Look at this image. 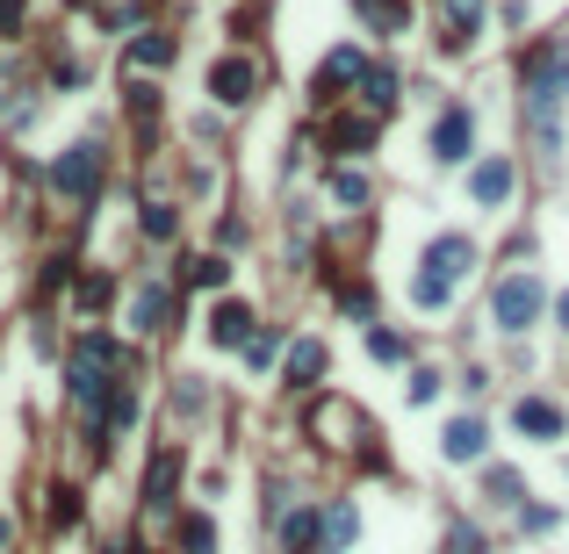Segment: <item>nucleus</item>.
Segmentation results:
<instances>
[{
    "instance_id": "9d476101",
    "label": "nucleus",
    "mask_w": 569,
    "mask_h": 554,
    "mask_svg": "<svg viewBox=\"0 0 569 554\" xmlns=\"http://www.w3.org/2000/svg\"><path fill=\"white\" fill-rule=\"evenodd\" d=\"M346 80H368V58L353 51V44H346V51H332V58H325V72H317V102H332V94H339Z\"/></svg>"
},
{
    "instance_id": "0eeeda50",
    "label": "nucleus",
    "mask_w": 569,
    "mask_h": 554,
    "mask_svg": "<svg viewBox=\"0 0 569 554\" xmlns=\"http://www.w3.org/2000/svg\"><path fill=\"white\" fill-rule=\"evenodd\" d=\"M468 267H476V245H468V231H440V238L426 245V274H440V281H462Z\"/></svg>"
},
{
    "instance_id": "a878e982",
    "label": "nucleus",
    "mask_w": 569,
    "mask_h": 554,
    "mask_svg": "<svg viewBox=\"0 0 569 554\" xmlns=\"http://www.w3.org/2000/svg\"><path fill=\"white\" fill-rule=\"evenodd\" d=\"M173 468H181V461H173V453H159V461H152V483H144V497H152L159 511H166V497H173Z\"/></svg>"
},
{
    "instance_id": "473e14b6",
    "label": "nucleus",
    "mask_w": 569,
    "mask_h": 554,
    "mask_svg": "<svg viewBox=\"0 0 569 554\" xmlns=\"http://www.w3.org/2000/svg\"><path fill=\"white\" fill-rule=\"evenodd\" d=\"M448 554H484V533H468V526H454V533H448Z\"/></svg>"
},
{
    "instance_id": "c85d7f7f",
    "label": "nucleus",
    "mask_w": 569,
    "mask_h": 554,
    "mask_svg": "<svg viewBox=\"0 0 569 554\" xmlns=\"http://www.w3.org/2000/svg\"><path fill=\"white\" fill-rule=\"evenodd\" d=\"M51 526H80V490H51Z\"/></svg>"
},
{
    "instance_id": "f257e3e1",
    "label": "nucleus",
    "mask_w": 569,
    "mask_h": 554,
    "mask_svg": "<svg viewBox=\"0 0 569 554\" xmlns=\"http://www.w3.org/2000/svg\"><path fill=\"white\" fill-rule=\"evenodd\" d=\"M562 102H569V44H548L526 66V122H534L541 152L562 144Z\"/></svg>"
},
{
    "instance_id": "9b49d317",
    "label": "nucleus",
    "mask_w": 569,
    "mask_h": 554,
    "mask_svg": "<svg viewBox=\"0 0 569 554\" xmlns=\"http://www.w3.org/2000/svg\"><path fill=\"white\" fill-rule=\"evenodd\" d=\"M468 195H476L484 209H498L504 195H512V158H484V166L468 174Z\"/></svg>"
},
{
    "instance_id": "393cba45",
    "label": "nucleus",
    "mask_w": 569,
    "mask_h": 554,
    "mask_svg": "<svg viewBox=\"0 0 569 554\" xmlns=\"http://www.w3.org/2000/svg\"><path fill=\"white\" fill-rule=\"evenodd\" d=\"M173 231H181V216H173V202H144V238H159V245H166Z\"/></svg>"
},
{
    "instance_id": "7c9ffc66",
    "label": "nucleus",
    "mask_w": 569,
    "mask_h": 554,
    "mask_svg": "<svg viewBox=\"0 0 569 554\" xmlns=\"http://www.w3.org/2000/svg\"><path fill=\"white\" fill-rule=\"evenodd\" d=\"M368 353H375V361H404V339L397 331H368Z\"/></svg>"
},
{
    "instance_id": "cd10ccee",
    "label": "nucleus",
    "mask_w": 569,
    "mask_h": 554,
    "mask_svg": "<svg viewBox=\"0 0 569 554\" xmlns=\"http://www.w3.org/2000/svg\"><path fill=\"white\" fill-rule=\"evenodd\" d=\"M159 317H166V288H144L138 295V331H159Z\"/></svg>"
},
{
    "instance_id": "6e6552de",
    "label": "nucleus",
    "mask_w": 569,
    "mask_h": 554,
    "mask_svg": "<svg viewBox=\"0 0 569 554\" xmlns=\"http://www.w3.org/2000/svg\"><path fill=\"white\" fill-rule=\"evenodd\" d=\"M253 87H259L253 58H217V66H209V94H217V102H224V108L253 102Z\"/></svg>"
},
{
    "instance_id": "bb28decb",
    "label": "nucleus",
    "mask_w": 569,
    "mask_h": 554,
    "mask_svg": "<svg viewBox=\"0 0 569 554\" xmlns=\"http://www.w3.org/2000/svg\"><path fill=\"white\" fill-rule=\"evenodd\" d=\"M224 281H231V267L217 260V252H209V260H195V267H188V288H224Z\"/></svg>"
},
{
    "instance_id": "6ab92c4d",
    "label": "nucleus",
    "mask_w": 569,
    "mask_h": 554,
    "mask_svg": "<svg viewBox=\"0 0 569 554\" xmlns=\"http://www.w3.org/2000/svg\"><path fill=\"white\" fill-rule=\"evenodd\" d=\"M361 102L375 108V116H382V108H397V72H390V66H368V80H361Z\"/></svg>"
},
{
    "instance_id": "1a4fd4ad",
    "label": "nucleus",
    "mask_w": 569,
    "mask_h": 554,
    "mask_svg": "<svg viewBox=\"0 0 569 554\" xmlns=\"http://www.w3.org/2000/svg\"><path fill=\"white\" fill-rule=\"evenodd\" d=\"M512 425H519V433H534V439H562V403L519 397V403H512Z\"/></svg>"
},
{
    "instance_id": "dca6fc26",
    "label": "nucleus",
    "mask_w": 569,
    "mask_h": 554,
    "mask_svg": "<svg viewBox=\"0 0 569 554\" xmlns=\"http://www.w3.org/2000/svg\"><path fill=\"white\" fill-rule=\"evenodd\" d=\"M123 58H130V66H144V72H159V66H173V58H181V44H173L166 30H144Z\"/></svg>"
},
{
    "instance_id": "412c9836",
    "label": "nucleus",
    "mask_w": 569,
    "mask_h": 554,
    "mask_svg": "<svg viewBox=\"0 0 569 554\" xmlns=\"http://www.w3.org/2000/svg\"><path fill=\"white\" fill-rule=\"evenodd\" d=\"M325 375V346H317V339H295L289 346V381H317Z\"/></svg>"
},
{
    "instance_id": "2f4dec72",
    "label": "nucleus",
    "mask_w": 569,
    "mask_h": 554,
    "mask_svg": "<svg viewBox=\"0 0 569 554\" xmlns=\"http://www.w3.org/2000/svg\"><path fill=\"white\" fill-rule=\"evenodd\" d=\"M102 303H108V274H86L80 281V310H102Z\"/></svg>"
},
{
    "instance_id": "72a5a7b5",
    "label": "nucleus",
    "mask_w": 569,
    "mask_h": 554,
    "mask_svg": "<svg viewBox=\"0 0 569 554\" xmlns=\"http://www.w3.org/2000/svg\"><path fill=\"white\" fill-rule=\"evenodd\" d=\"M339 303H346V310H353V317H368V310H375V295H368L361 281H353V288H339Z\"/></svg>"
},
{
    "instance_id": "4c0bfd02",
    "label": "nucleus",
    "mask_w": 569,
    "mask_h": 554,
    "mask_svg": "<svg viewBox=\"0 0 569 554\" xmlns=\"http://www.w3.org/2000/svg\"><path fill=\"white\" fill-rule=\"evenodd\" d=\"M0 547H15V519H0Z\"/></svg>"
},
{
    "instance_id": "f8f14e48",
    "label": "nucleus",
    "mask_w": 569,
    "mask_h": 554,
    "mask_svg": "<svg viewBox=\"0 0 569 554\" xmlns=\"http://www.w3.org/2000/svg\"><path fill=\"white\" fill-rule=\"evenodd\" d=\"M440 15H448V51H462L484 30V0H440Z\"/></svg>"
},
{
    "instance_id": "c9c22d12",
    "label": "nucleus",
    "mask_w": 569,
    "mask_h": 554,
    "mask_svg": "<svg viewBox=\"0 0 569 554\" xmlns=\"http://www.w3.org/2000/svg\"><path fill=\"white\" fill-rule=\"evenodd\" d=\"M519 526H526V533H555V511H548V504H534V511H526Z\"/></svg>"
},
{
    "instance_id": "a211bd4d",
    "label": "nucleus",
    "mask_w": 569,
    "mask_h": 554,
    "mask_svg": "<svg viewBox=\"0 0 569 554\" xmlns=\"http://www.w3.org/2000/svg\"><path fill=\"white\" fill-rule=\"evenodd\" d=\"M281 547H289V554H311V547H317V511H303V504H295L289 519H281Z\"/></svg>"
},
{
    "instance_id": "39448f33",
    "label": "nucleus",
    "mask_w": 569,
    "mask_h": 554,
    "mask_svg": "<svg viewBox=\"0 0 569 554\" xmlns=\"http://www.w3.org/2000/svg\"><path fill=\"white\" fill-rule=\"evenodd\" d=\"M468 144H476V116H468V108H448V116L432 122V158H440V166H462Z\"/></svg>"
},
{
    "instance_id": "58836bf2",
    "label": "nucleus",
    "mask_w": 569,
    "mask_h": 554,
    "mask_svg": "<svg viewBox=\"0 0 569 554\" xmlns=\"http://www.w3.org/2000/svg\"><path fill=\"white\" fill-rule=\"evenodd\" d=\"M72 8H86V15H102V8H108V0H72Z\"/></svg>"
},
{
    "instance_id": "f03ea898",
    "label": "nucleus",
    "mask_w": 569,
    "mask_h": 554,
    "mask_svg": "<svg viewBox=\"0 0 569 554\" xmlns=\"http://www.w3.org/2000/svg\"><path fill=\"white\" fill-rule=\"evenodd\" d=\"M116 339H80V353L66 361V389H72V403H80L86 417L94 411H108L116 403Z\"/></svg>"
},
{
    "instance_id": "f704fd0d",
    "label": "nucleus",
    "mask_w": 569,
    "mask_h": 554,
    "mask_svg": "<svg viewBox=\"0 0 569 554\" xmlns=\"http://www.w3.org/2000/svg\"><path fill=\"white\" fill-rule=\"evenodd\" d=\"M490 497H504V504L519 497V475H512V468H490Z\"/></svg>"
},
{
    "instance_id": "5701e85b",
    "label": "nucleus",
    "mask_w": 569,
    "mask_h": 554,
    "mask_svg": "<svg viewBox=\"0 0 569 554\" xmlns=\"http://www.w3.org/2000/svg\"><path fill=\"white\" fill-rule=\"evenodd\" d=\"M332 202H339V209H368V174L339 166V174H332Z\"/></svg>"
},
{
    "instance_id": "e433bc0d",
    "label": "nucleus",
    "mask_w": 569,
    "mask_h": 554,
    "mask_svg": "<svg viewBox=\"0 0 569 554\" xmlns=\"http://www.w3.org/2000/svg\"><path fill=\"white\" fill-rule=\"evenodd\" d=\"M15 15H22V0H0V30H15Z\"/></svg>"
},
{
    "instance_id": "20e7f679",
    "label": "nucleus",
    "mask_w": 569,
    "mask_h": 554,
    "mask_svg": "<svg viewBox=\"0 0 569 554\" xmlns=\"http://www.w3.org/2000/svg\"><path fill=\"white\" fill-rule=\"evenodd\" d=\"M490 317H498V331H526V325L541 317V281H534V274L498 281V303H490Z\"/></svg>"
},
{
    "instance_id": "f3484780",
    "label": "nucleus",
    "mask_w": 569,
    "mask_h": 554,
    "mask_svg": "<svg viewBox=\"0 0 569 554\" xmlns=\"http://www.w3.org/2000/svg\"><path fill=\"white\" fill-rule=\"evenodd\" d=\"M375 144V116H339L332 122V152H368Z\"/></svg>"
},
{
    "instance_id": "2eb2a0df",
    "label": "nucleus",
    "mask_w": 569,
    "mask_h": 554,
    "mask_svg": "<svg viewBox=\"0 0 569 554\" xmlns=\"http://www.w3.org/2000/svg\"><path fill=\"white\" fill-rule=\"evenodd\" d=\"M353 15H361L375 36H404L411 30V8H404V0H353Z\"/></svg>"
},
{
    "instance_id": "c756f323",
    "label": "nucleus",
    "mask_w": 569,
    "mask_h": 554,
    "mask_svg": "<svg viewBox=\"0 0 569 554\" xmlns=\"http://www.w3.org/2000/svg\"><path fill=\"white\" fill-rule=\"evenodd\" d=\"M404 397H411V403H432V397H440V375H432V367H418V375L404 381Z\"/></svg>"
},
{
    "instance_id": "b1692460",
    "label": "nucleus",
    "mask_w": 569,
    "mask_h": 554,
    "mask_svg": "<svg viewBox=\"0 0 569 554\" xmlns=\"http://www.w3.org/2000/svg\"><path fill=\"white\" fill-rule=\"evenodd\" d=\"M448 295H454V281H440V274H418L411 281V303H418V310H448Z\"/></svg>"
},
{
    "instance_id": "ea45409f",
    "label": "nucleus",
    "mask_w": 569,
    "mask_h": 554,
    "mask_svg": "<svg viewBox=\"0 0 569 554\" xmlns=\"http://www.w3.org/2000/svg\"><path fill=\"white\" fill-rule=\"evenodd\" d=\"M555 317H562V325H569V295H555Z\"/></svg>"
},
{
    "instance_id": "ddd939ff",
    "label": "nucleus",
    "mask_w": 569,
    "mask_h": 554,
    "mask_svg": "<svg viewBox=\"0 0 569 554\" xmlns=\"http://www.w3.org/2000/svg\"><path fill=\"white\" fill-rule=\"evenodd\" d=\"M209 339H217V346H253V310H245V303H217Z\"/></svg>"
},
{
    "instance_id": "4be33fe9",
    "label": "nucleus",
    "mask_w": 569,
    "mask_h": 554,
    "mask_svg": "<svg viewBox=\"0 0 569 554\" xmlns=\"http://www.w3.org/2000/svg\"><path fill=\"white\" fill-rule=\"evenodd\" d=\"M181 547L188 554H217V519H209V511H188V519H181Z\"/></svg>"
},
{
    "instance_id": "aec40b11",
    "label": "nucleus",
    "mask_w": 569,
    "mask_h": 554,
    "mask_svg": "<svg viewBox=\"0 0 569 554\" xmlns=\"http://www.w3.org/2000/svg\"><path fill=\"white\" fill-rule=\"evenodd\" d=\"M353 533H361V519H353V504H332V511H325V554L353 547Z\"/></svg>"
},
{
    "instance_id": "7ed1b4c3",
    "label": "nucleus",
    "mask_w": 569,
    "mask_h": 554,
    "mask_svg": "<svg viewBox=\"0 0 569 554\" xmlns=\"http://www.w3.org/2000/svg\"><path fill=\"white\" fill-rule=\"evenodd\" d=\"M311 433L325 439L332 453H346V447H375V425H368V417L353 411L346 397H317V403H311Z\"/></svg>"
},
{
    "instance_id": "4468645a",
    "label": "nucleus",
    "mask_w": 569,
    "mask_h": 554,
    "mask_svg": "<svg viewBox=\"0 0 569 554\" xmlns=\"http://www.w3.org/2000/svg\"><path fill=\"white\" fill-rule=\"evenodd\" d=\"M440 453L448 461H484V417H454L448 433H440Z\"/></svg>"
},
{
    "instance_id": "423d86ee",
    "label": "nucleus",
    "mask_w": 569,
    "mask_h": 554,
    "mask_svg": "<svg viewBox=\"0 0 569 554\" xmlns=\"http://www.w3.org/2000/svg\"><path fill=\"white\" fill-rule=\"evenodd\" d=\"M51 180L72 195V202H86V195H94V180H102V152H94V144H72V152L51 166Z\"/></svg>"
}]
</instances>
